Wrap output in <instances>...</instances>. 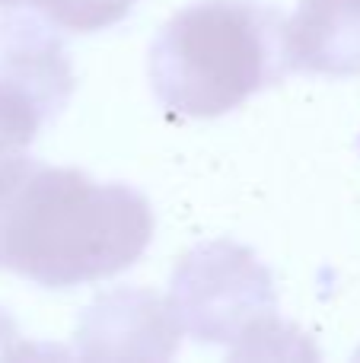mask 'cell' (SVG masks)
I'll list each match as a JSON object with an SVG mask.
<instances>
[{
    "instance_id": "obj_10",
    "label": "cell",
    "mask_w": 360,
    "mask_h": 363,
    "mask_svg": "<svg viewBox=\"0 0 360 363\" xmlns=\"http://www.w3.org/2000/svg\"><path fill=\"white\" fill-rule=\"evenodd\" d=\"M29 0H0V10H13V6H23Z\"/></svg>"
},
{
    "instance_id": "obj_9",
    "label": "cell",
    "mask_w": 360,
    "mask_h": 363,
    "mask_svg": "<svg viewBox=\"0 0 360 363\" xmlns=\"http://www.w3.org/2000/svg\"><path fill=\"white\" fill-rule=\"evenodd\" d=\"M26 150H19V147H13V144H6L4 138H0V182L6 179V172L16 166V160L23 157Z\"/></svg>"
},
{
    "instance_id": "obj_6",
    "label": "cell",
    "mask_w": 360,
    "mask_h": 363,
    "mask_svg": "<svg viewBox=\"0 0 360 363\" xmlns=\"http://www.w3.org/2000/svg\"><path fill=\"white\" fill-rule=\"evenodd\" d=\"M287 74H360V0H300L284 19Z\"/></svg>"
},
{
    "instance_id": "obj_5",
    "label": "cell",
    "mask_w": 360,
    "mask_h": 363,
    "mask_svg": "<svg viewBox=\"0 0 360 363\" xmlns=\"http://www.w3.org/2000/svg\"><path fill=\"white\" fill-rule=\"evenodd\" d=\"M182 332L169 300L140 287H118L83 309L74 341L83 360H172Z\"/></svg>"
},
{
    "instance_id": "obj_7",
    "label": "cell",
    "mask_w": 360,
    "mask_h": 363,
    "mask_svg": "<svg viewBox=\"0 0 360 363\" xmlns=\"http://www.w3.org/2000/svg\"><path fill=\"white\" fill-rule=\"evenodd\" d=\"M51 26L67 32H99L121 23L137 0H29Z\"/></svg>"
},
{
    "instance_id": "obj_3",
    "label": "cell",
    "mask_w": 360,
    "mask_h": 363,
    "mask_svg": "<svg viewBox=\"0 0 360 363\" xmlns=\"http://www.w3.org/2000/svg\"><path fill=\"white\" fill-rule=\"evenodd\" d=\"M169 303L191 338L227 345L233 357L252 354L255 341H271L284 328L271 271L233 239H210L185 252L172 271Z\"/></svg>"
},
{
    "instance_id": "obj_2",
    "label": "cell",
    "mask_w": 360,
    "mask_h": 363,
    "mask_svg": "<svg viewBox=\"0 0 360 363\" xmlns=\"http://www.w3.org/2000/svg\"><path fill=\"white\" fill-rule=\"evenodd\" d=\"M150 89L189 118L240 108L287 74L284 16L265 0H198L159 29L147 57Z\"/></svg>"
},
{
    "instance_id": "obj_1",
    "label": "cell",
    "mask_w": 360,
    "mask_h": 363,
    "mask_svg": "<svg viewBox=\"0 0 360 363\" xmlns=\"http://www.w3.org/2000/svg\"><path fill=\"white\" fill-rule=\"evenodd\" d=\"M153 239V207L125 182L19 157L0 182V271L67 290L128 271Z\"/></svg>"
},
{
    "instance_id": "obj_4",
    "label": "cell",
    "mask_w": 360,
    "mask_h": 363,
    "mask_svg": "<svg viewBox=\"0 0 360 363\" xmlns=\"http://www.w3.org/2000/svg\"><path fill=\"white\" fill-rule=\"evenodd\" d=\"M77 77L64 42L35 16L0 19V138L26 147L67 108Z\"/></svg>"
},
{
    "instance_id": "obj_8",
    "label": "cell",
    "mask_w": 360,
    "mask_h": 363,
    "mask_svg": "<svg viewBox=\"0 0 360 363\" xmlns=\"http://www.w3.org/2000/svg\"><path fill=\"white\" fill-rule=\"evenodd\" d=\"M16 345H19L16 325H13V319L0 309V357H13V354H16Z\"/></svg>"
}]
</instances>
